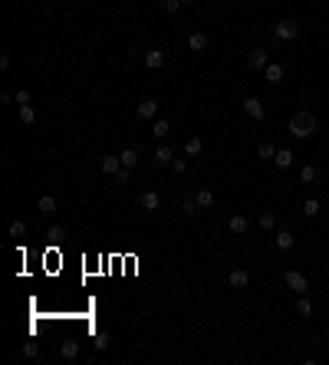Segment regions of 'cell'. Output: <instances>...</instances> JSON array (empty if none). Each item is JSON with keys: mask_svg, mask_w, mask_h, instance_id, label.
Wrapping results in <instances>:
<instances>
[{"mask_svg": "<svg viewBox=\"0 0 329 365\" xmlns=\"http://www.w3.org/2000/svg\"><path fill=\"white\" fill-rule=\"evenodd\" d=\"M142 59H145V66H148V69H162V66H164V53H162V49H148Z\"/></svg>", "mask_w": 329, "mask_h": 365, "instance_id": "obj_11", "label": "cell"}, {"mask_svg": "<svg viewBox=\"0 0 329 365\" xmlns=\"http://www.w3.org/2000/svg\"><path fill=\"white\" fill-rule=\"evenodd\" d=\"M118 168H122V158H118V155H106V158L99 161V171H106V175H116Z\"/></svg>", "mask_w": 329, "mask_h": 365, "instance_id": "obj_10", "label": "cell"}, {"mask_svg": "<svg viewBox=\"0 0 329 365\" xmlns=\"http://www.w3.org/2000/svg\"><path fill=\"white\" fill-rule=\"evenodd\" d=\"M152 135H155V138H168V135H172V122L155 119V125H152Z\"/></svg>", "mask_w": 329, "mask_h": 365, "instance_id": "obj_18", "label": "cell"}, {"mask_svg": "<svg viewBox=\"0 0 329 365\" xmlns=\"http://www.w3.org/2000/svg\"><path fill=\"white\" fill-rule=\"evenodd\" d=\"M20 122H24V125H33V122H36V112H33V105H20Z\"/></svg>", "mask_w": 329, "mask_h": 365, "instance_id": "obj_28", "label": "cell"}, {"mask_svg": "<svg viewBox=\"0 0 329 365\" xmlns=\"http://www.w3.org/2000/svg\"><path fill=\"white\" fill-rule=\"evenodd\" d=\"M152 161H155V165H172V161H174V151L168 148V145H162V148H155Z\"/></svg>", "mask_w": 329, "mask_h": 365, "instance_id": "obj_15", "label": "cell"}, {"mask_svg": "<svg viewBox=\"0 0 329 365\" xmlns=\"http://www.w3.org/2000/svg\"><path fill=\"white\" fill-rule=\"evenodd\" d=\"M274 155H276V148H274L270 142H260V145H257V158H260V161H274Z\"/></svg>", "mask_w": 329, "mask_h": 365, "instance_id": "obj_23", "label": "cell"}, {"mask_svg": "<svg viewBox=\"0 0 329 365\" xmlns=\"http://www.w3.org/2000/svg\"><path fill=\"white\" fill-rule=\"evenodd\" d=\"M303 211H306V217H316V214H320V201H316V198H310V201L303 204Z\"/></svg>", "mask_w": 329, "mask_h": 365, "instance_id": "obj_34", "label": "cell"}, {"mask_svg": "<svg viewBox=\"0 0 329 365\" xmlns=\"http://www.w3.org/2000/svg\"><path fill=\"white\" fill-rule=\"evenodd\" d=\"M118 158H122V165H126V168H135V165H138V151H135V148H126Z\"/></svg>", "mask_w": 329, "mask_h": 365, "instance_id": "obj_27", "label": "cell"}, {"mask_svg": "<svg viewBox=\"0 0 329 365\" xmlns=\"http://www.w3.org/2000/svg\"><path fill=\"white\" fill-rule=\"evenodd\" d=\"M326 165H329V155H326Z\"/></svg>", "mask_w": 329, "mask_h": 365, "instance_id": "obj_39", "label": "cell"}, {"mask_svg": "<svg viewBox=\"0 0 329 365\" xmlns=\"http://www.w3.org/2000/svg\"><path fill=\"white\" fill-rule=\"evenodd\" d=\"M247 227H250V224H247V217H244V214H230V221H228V230H230V234L244 237V234H247Z\"/></svg>", "mask_w": 329, "mask_h": 365, "instance_id": "obj_8", "label": "cell"}, {"mask_svg": "<svg viewBox=\"0 0 329 365\" xmlns=\"http://www.w3.org/2000/svg\"><path fill=\"white\" fill-rule=\"evenodd\" d=\"M20 352H24L26 359H40V346H36V342H24V349H20Z\"/></svg>", "mask_w": 329, "mask_h": 365, "instance_id": "obj_32", "label": "cell"}, {"mask_svg": "<svg viewBox=\"0 0 329 365\" xmlns=\"http://www.w3.org/2000/svg\"><path fill=\"white\" fill-rule=\"evenodd\" d=\"M135 115H138V119H155V115H158V102H155V99L138 102V105H135Z\"/></svg>", "mask_w": 329, "mask_h": 365, "instance_id": "obj_7", "label": "cell"}, {"mask_svg": "<svg viewBox=\"0 0 329 365\" xmlns=\"http://www.w3.org/2000/svg\"><path fill=\"white\" fill-rule=\"evenodd\" d=\"M198 211H201V207H198L194 198H184V201H181V214H184V217H194Z\"/></svg>", "mask_w": 329, "mask_h": 365, "instance_id": "obj_26", "label": "cell"}, {"mask_svg": "<svg viewBox=\"0 0 329 365\" xmlns=\"http://www.w3.org/2000/svg\"><path fill=\"white\" fill-rule=\"evenodd\" d=\"M247 66H250V69H266V66H270V56H266V49H250V56H247Z\"/></svg>", "mask_w": 329, "mask_h": 365, "instance_id": "obj_6", "label": "cell"}, {"mask_svg": "<svg viewBox=\"0 0 329 365\" xmlns=\"http://www.w3.org/2000/svg\"><path fill=\"white\" fill-rule=\"evenodd\" d=\"M274 36L283 43H293L300 36V23L296 20H280V23H274Z\"/></svg>", "mask_w": 329, "mask_h": 365, "instance_id": "obj_2", "label": "cell"}, {"mask_svg": "<svg viewBox=\"0 0 329 365\" xmlns=\"http://www.w3.org/2000/svg\"><path fill=\"white\" fill-rule=\"evenodd\" d=\"M60 356H63V359H76L79 356V342L76 339H66L63 346H60Z\"/></svg>", "mask_w": 329, "mask_h": 365, "instance_id": "obj_20", "label": "cell"}, {"mask_svg": "<svg viewBox=\"0 0 329 365\" xmlns=\"http://www.w3.org/2000/svg\"><path fill=\"white\" fill-rule=\"evenodd\" d=\"M257 227L260 230H274L276 227V214H274V211H264V214L257 217Z\"/></svg>", "mask_w": 329, "mask_h": 365, "instance_id": "obj_19", "label": "cell"}, {"mask_svg": "<svg viewBox=\"0 0 329 365\" xmlns=\"http://www.w3.org/2000/svg\"><path fill=\"white\" fill-rule=\"evenodd\" d=\"M194 201H198V207H201V211H211V207H214V191L211 188H201L194 194Z\"/></svg>", "mask_w": 329, "mask_h": 365, "instance_id": "obj_12", "label": "cell"}, {"mask_svg": "<svg viewBox=\"0 0 329 365\" xmlns=\"http://www.w3.org/2000/svg\"><path fill=\"white\" fill-rule=\"evenodd\" d=\"M283 283L290 286L296 296H303V293H310V280L303 277L300 270H283Z\"/></svg>", "mask_w": 329, "mask_h": 365, "instance_id": "obj_3", "label": "cell"}, {"mask_svg": "<svg viewBox=\"0 0 329 365\" xmlns=\"http://www.w3.org/2000/svg\"><path fill=\"white\" fill-rule=\"evenodd\" d=\"M228 283L234 286V290H247V283H250V273H247V270H230V273H228Z\"/></svg>", "mask_w": 329, "mask_h": 365, "instance_id": "obj_9", "label": "cell"}, {"mask_svg": "<svg viewBox=\"0 0 329 365\" xmlns=\"http://www.w3.org/2000/svg\"><path fill=\"white\" fill-rule=\"evenodd\" d=\"M92 346H96V352H106V349H109V333H96L92 336Z\"/></svg>", "mask_w": 329, "mask_h": 365, "instance_id": "obj_29", "label": "cell"}, {"mask_svg": "<svg viewBox=\"0 0 329 365\" xmlns=\"http://www.w3.org/2000/svg\"><path fill=\"white\" fill-rule=\"evenodd\" d=\"M138 204H142V211H148V214H155L158 207H162V194L158 191H142V198H138Z\"/></svg>", "mask_w": 329, "mask_h": 365, "instance_id": "obj_4", "label": "cell"}, {"mask_svg": "<svg viewBox=\"0 0 329 365\" xmlns=\"http://www.w3.org/2000/svg\"><path fill=\"white\" fill-rule=\"evenodd\" d=\"M30 99H33L30 89H16V95H14V102H16V105H30Z\"/></svg>", "mask_w": 329, "mask_h": 365, "instance_id": "obj_33", "label": "cell"}, {"mask_svg": "<svg viewBox=\"0 0 329 365\" xmlns=\"http://www.w3.org/2000/svg\"><path fill=\"white\" fill-rule=\"evenodd\" d=\"M181 3H188V7H191V3H198V0H181Z\"/></svg>", "mask_w": 329, "mask_h": 365, "instance_id": "obj_38", "label": "cell"}, {"mask_svg": "<svg viewBox=\"0 0 329 365\" xmlns=\"http://www.w3.org/2000/svg\"><path fill=\"white\" fill-rule=\"evenodd\" d=\"M178 7H184L181 0H164V10H168V13H178Z\"/></svg>", "mask_w": 329, "mask_h": 365, "instance_id": "obj_36", "label": "cell"}, {"mask_svg": "<svg viewBox=\"0 0 329 365\" xmlns=\"http://www.w3.org/2000/svg\"><path fill=\"white\" fill-rule=\"evenodd\" d=\"M112 178H116L118 184H128V178H132V168H126V165H122V168H118V171H116Z\"/></svg>", "mask_w": 329, "mask_h": 365, "instance_id": "obj_35", "label": "cell"}, {"mask_svg": "<svg viewBox=\"0 0 329 365\" xmlns=\"http://www.w3.org/2000/svg\"><path fill=\"white\" fill-rule=\"evenodd\" d=\"M201 151H204V142H201V138H198V135H191L188 142H184V155H191V158H198Z\"/></svg>", "mask_w": 329, "mask_h": 365, "instance_id": "obj_17", "label": "cell"}, {"mask_svg": "<svg viewBox=\"0 0 329 365\" xmlns=\"http://www.w3.org/2000/svg\"><path fill=\"white\" fill-rule=\"evenodd\" d=\"M296 313H300V316H313V303H310V296H300V300H296Z\"/></svg>", "mask_w": 329, "mask_h": 365, "instance_id": "obj_25", "label": "cell"}, {"mask_svg": "<svg viewBox=\"0 0 329 365\" xmlns=\"http://www.w3.org/2000/svg\"><path fill=\"white\" fill-rule=\"evenodd\" d=\"M316 175H320V168H316V165H303V168H300V178H303V181H316Z\"/></svg>", "mask_w": 329, "mask_h": 365, "instance_id": "obj_30", "label": "cell"}, {"mask_svg": "<svg viewBox=\"0 0 329 365\" xmlns=\"http://www.w3.org/2000/svg\"><path fill=\"white\" fill-rule=\"evenodd\" d=\"M36 211L40 214H56V198L53 194H43V198L36 201Z\"/></svg>", "mask_w": 329, "mask_h": 365, "instance_id": "obj_16", "label": "cell"}, {"mask_svg": "<svg viewBox=\"0 0 329 365\" xmlns=\"http://www.w3.org/2000/svg\"><path fill=\"white\" fill-rule=\"evenodd\" d=\"M24 234H26V224H24V221H10V237L20 240Z\"/></svg>", "mask_w": 329, "mask_h": 365, "instance_id": "obj_31", "label": "cell"}, {"mask_svg": "<svg viewBox=\"0 0 329 365\" xmlns=\"http://www.w3.org/2000/svg\"><path fill=\"white\" fill-rule=\"evenodd\" d=\"M188 46L194 49V53H201V49H208V36H204V33H191V36H188Z\"/></svg>", "mask_w": 329, "mask_h": 365, "instance_id": "obj_21", "label": "cell"}, {"mask_svg": "<svg viewBox=\"0 0 329 365\" xmlns=\"http://www.w3.org/2000/svg\"><path fill=\"white\" fill-rule=\"evenodd\" d=\"M293 244H296V240H293L290 230H276V237H274V247H276V250H290Z\"/></svg>", "mask_w": 329, "mask_h": 365, "instance_id": "obj_14", "label": "cell"}, {"mask_svg": "<svg viewBox=\"0 0 329 365\" xmlns=\"http://www.w3.org/2000/svg\"><path fill=\"white\" fill-rule=\"evenodd\" d=\"M244 112H247V115H250V119H264L266 115V109H264V102H260L257 95H247V99H244Z\"/></svg>", "mask_w": 329, "mask_h": 365, "instance_id": "obj_5", "label": "cell"}, {"mask_svg": "<svg viewBox=\"0 0 329 365\" xmlns=\"http://www.w3.org/2000/svg\"><path fill=\"white\" fill-rule=\"evenodd\" d=\"M264 76H266V82H280V79H283V66H280V63H270V66L264 69Z\"/></svg>", "mask_w": 329, "mask_h": 365, "instance_id": "obj_22", "label": "cell"}, {"mask_svg": "<svg viewBox=\"0 0 329 365\" xmlns=\"http://www.w3.org/2000/svg\"><path fill=\"white\" fill-rule=\"evenodd\" d=\"M172 168H174V175H184V171H188V165H184L181 158H174V161H172Z\"/></svg>", "mask_w": 329, "mask_h": 365, "instance_id": "obj_37", "label": "cell"}, {"mask_svg": "<svg viewBox=\"0 0 329 365\" xmlns=\"http://www.w3.org/2000/svg\"><path fill=\"white\" fill-rule=\"evenodd\" d=\"M46 237H50V244H63V237H66V227H63V224H53V227L46 230Z\"/></svg>", "mask_w": 329, "mask_h": 365, "instance_id": "obj_24", "label": "cell"}, {"mask_svg": "<svg viewBox=\"0 0 329 365\" xmlns=\"http://www.w3.org/2000/svg\"><path fill=\"white\" fill-rule=\"evenodd\" d=\"M293 158H296V155H293L290 148H276L274 165H276V168H293Z\"/></svg>", "mask_w": 329, "mask_h": 365, "instance_id": "obj_13", "label": "cell"}, {"mask_svg": "<svg viewBox=\"0 0 329 365\" xmlns=\"http://www.w3.org/2000/svg\"><path fill=\"white\" fill-rule=\"evenodd\" d=\"M290 135L293 138H310L316 135V115L310 109H300L296 115L290 119Z\"/></svg>", "mask_w": 329, "mask_h": 365, "instance_id": "obj_1", "label": "cell"}]
</instances>
